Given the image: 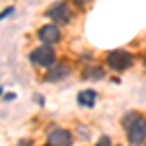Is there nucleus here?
<instances>
[{
  "label": "nucleus",
  "instance_id": "f257e3e1",
  "mask_svg": "<svg viewBox=\"0 0 146 146\" xmlns=\"http://www.w3.org/2000/svg\"><path fill=\"white\" fill-rule=\"evenodd\" d=\"M127 138L133 146H140L146 140V121L144 119H136L135 123L127 127Z\"/></svg>",
  "mask_w": 146,
  "mask_h": 146
},
{
  "label": "nucleus",
  "instance_id": "f03ea898",
  "mask_svg": "<svg viewBox=\"0 0 146 146\" xmlns=\"http://www.w3.org/2000/svg\"><path fill=\"white\" fill-rule=\"evenodd\" d=\"M55 58H56L55 49L51 45H41L31 53V60H33L35 64H39V66H51V64H55Z\"/></svg>",
  "mask_w": 146,
  "mask_h": 146
},
{
  "label": "nucleus",
  "instance_id": "7ed1b4c3",
  "mask_svg": "<svg viewBox=\"0 0 146 146\" xmlns=\"http://www.w3.org/2000/svg\"><path fill=\"white\" fill-rule=\"evenodd\" d=\"M131 62H133V56L129 55L127 51L117 49V51H109L107 53V64L113 70H125V68L131 66Z\"/></svg>",
  "mask_w": 146,
  "mask_h": 146
},
{
  "label": "nucleus",
  "instance_id": "20e7f679",
  "mask_svg": "<svg viewBox=\"0 0 146 146\" xmlns=\"http://www.w3.org/2000/svg\"><path fill=\"white\" fill-rule=\"evenodd\" d=\"M47 16L53 18V23H56V25H64V23H68L70 18H72L66 2H56L55 6H51V8L47 10Z\"/></svg>",
  "mask_w": 146,
  "mask_h": 146
},
{
  "label": "nucleus",
  "instance_id": "39448f33",
  "mask_svg": "<svg viewBox=\"0 0 146 146\" xmlns=\"http://www.w3.org/2000/svg\"><path fill=\"white\" fill-rule=\"evenodd\" d=\"M72 144V135L64 129H55L47 136V146H70Z\"/></svg>",
  "mask_w": 146,
  "mask_h": 146
},
{
  "label": "nucleus",
  "instance_id": "423d86ee",
  "mask_svg": "<svg viewBox=\"0 0 146 146\" xmlns=\"http://www.w3.org/2000/svg\"><path fill=\"white\" fill-rule=\"evenodd\" d=\"M39 39L45 43V45H53L60 39V29L56 23H49V25H43L39 29Z\"/></svg>",
  "mask_w": 146,
  "mask_h": 146
},
{
  "label": "nucleus",
  "instance_id": "0eeeda50",
  "mask_svg": "<svg viewBox=\"0 0 146 146\" xmlns=\"http://www.w3.org/2000/svg\"><path fill=\"white\" fill-rule=\"evenodd\" d=\"M68 74V68L66 66H62V64H58V66H53L49 72H47V76L45 78L49 80V82H58V80H62V78H66Z\"/></svg>",
  "mask_w": 146,
  "mask_h": 146
},
{
  "label": "nucleus",
  "instance_id": "6e6552de",
  "mask_svg": "<svg viewBox=\"0 0 146 146\" xmlns=\"http://www.w3.org/2000/svg\"><path fill=\"white\" fill-rule=\"evenodd\" d=\"M98 100V94L94 90H84L78 94V103L84 105V107H94V103Z\"/></svg>",
  "mask_w": 146,
  "mask_h": 146
},
{
  "label": "nucleus",
  "instance_id": "1a4fd4ad",
  "mask_svg": "<svg viewBox=\"0 0 146 146\" xmlns=\"http://www.w3.org/2000/svg\"><path fill=\"white\" fill-rule=\"evenodd\" d=\"M136 119H138V113H136V111H133V113H127V115H125V121H123V123L127 125V127H129L131 123H135Z\"/></svg>",
  "mask_w": 146,
  "mask_h": 146
},
{
  "label": "nucleus",
  "instance_id": "9d476101",
  "mask_svg": "<svg viewBox=\"0 0 146 146\" xmlns=\"http://www.w3.org/2000/svg\"><path fill=\"white\" fill-rule=\"evenodd\" d=\"M98 146H111V138L109 136H100V140H98Z\"/></svg>",
  "mask_w": 146,
  "mask_h": 146
},
{
  "label": "nucleus",
  "instance_id": "9b49d317",
  "mask_svg": "<svg viewBox=\"0 0 146 146\" xmlns=\"http://www.w3.org/2000/svg\"><path fill=\"white\" fill-rule=\"evenodd\" d=\"M12 12H14V8H12V6H10V8H6V10H4V12H2V14H0V20H4L6 16H10Z\"/></svg>",
  "mask_w": 146,
  "mask_h": 146
},
{
  "label": "nucleus",
  "instance_id": "f8f14e48",
  "mask_svg": "<svg viewBox=\"0 0 146 146\" xmlns=\"http://www.w3.org/2000/svg\"><path fill=\"white\" fill-rule=\"evenodd\" d=\"M74 2H76V6H80V8H84L88 4V0H74Z\"/></svg>",
  "mask_w": 146,
  "mask_h": 146
},
{
  "label": "nucleus",
  "instance_id": "ddd939ff",
  "mask_svg": "<svg viewBox=\"0 0 146 146\" xmlns=\"http://www.w3.org/2000/svg\"><path fill=\"white\" fill-rule=\"evenodd\" d=\"M0 94H2V88H0Z\"/></svg>",
  "mask_w": 146,
  "mask_h": 146
}]
</instances>
